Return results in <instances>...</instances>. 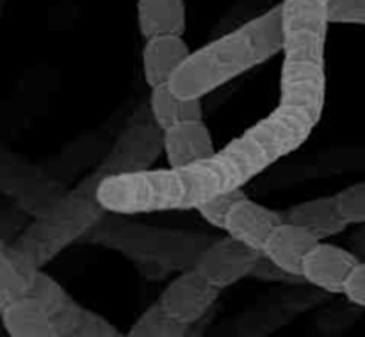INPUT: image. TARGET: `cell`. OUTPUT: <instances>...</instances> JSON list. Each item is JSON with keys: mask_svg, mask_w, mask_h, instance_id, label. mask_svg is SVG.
Wrapping results in <instances>:
<instances>
[{"mask_svg": "<svg viewBox=\"0 0 365 337\" xmlns=\"http://www.w3.org/2000/svg\"><path fill=\"white\" fill-rule=\"evenodd\" d=\"M228 177L216 156L185 168H148L106 177L96 186V202L106 213L152 214L196 211L228 191Z\"/></svg>", "mask_w": 365, "mask_h": 337, "instance_id": "cell-1", "label": "cell"}, {"mask_svg": "<svg viewBox=\"0 0 365 337\" xmlns=\"http://www.w3.org/2000/svg\"><path fill=\"white\" fill-rule=\"evenodd\" d=\"M280 52V6H274L214 41L191 50L168 88L182 99L202 100Z\"/></svg>", "mask_w": 365, "mask_h": 337, "instance_id": "cell-2", "label": "cell"}, {"mask_svg": "<svg viewBox=\"0 0 365 337\" xmlns=\"http://www.w3.org/2000/svg\"><path fill=\"white\" fill-rule=\"evenodd\" d=\"M96 186L98 178L86 177L4 248L29 277L102 220L106 211L96 202Z\"/></svg>", "mask_w": 365, "mask_h": 337, "instance_id": "cell-3", "label": "cell"}, {"mask_svg": "<svg viewBox=\"0 0 365 337\" xmlns=\"http://www.w3.org/2000/svg\"><path fill=\"white\" fill-rule=\"evenodd\" d=\"M316 125L302 111L284 106L274 107L269 114L216 152L230 189L245 188L278 161L296 152L310 138Z\"/></svg>", "mask_w": 365, "mask_h": 337, "instance_id": "cell-4", "label": "cell"}, {"mask_svg": "<svg viewBox=\"0 0 365 337\" xmlns=\"http://www.w3.org/2000/svg\"><path fill=\"white\" fill-rule=\"evenodd\" d=\"M278 6L284 57L324 61L330 27L327 0H282Z\"/></svg>", "mask_w": 365, "mask_h": 337, "instance_id": "cell-5", "label": "cell"}, {"mask_svg": "<svg viewBox=\"0 0 365 337\" xmlns=\"http://www.w3.org/2000/svg\"><path fill=\"white\" fill-rule=\"evenodd\" d=\"M163 154V131L153 121L132 124L125 129L106 159L93 171L98 182L106 177L153 168Z\"/></svg>", "mask_w": 365, "mask_h": 337, "instance_id": "cell-6", "label": "cell"}, {"mask_svg": "<svg viewBox=\"0 0 365 337\" xmlns=\"http://www.w3.org/2000/svg\"><path fill=\"white\" fill-rule=\"evenodd\" d=\"M278 106L298 109L319 124L327 106V70L324 61L287 59L280 71Z\"/></svg>", "mask_w": 365, "mask_h": 337, "instance_id": "cell-7", "label": "cell"}, {"mask_svg": "<svg viewBox=\"0 0 365 337\" xmlns=\"http://www.w3.org/2000/svg\"><path fill=\"white\" fill-rule=\"evenodd\" d=\"M260 252L225 234L200 252L192 270L216 289H227L250 277Z\"/></svg>", "mask_w": 365, "mask_h": 337, "instance_id": "cell-8", "label": "cell"}, {"mask_svg": "<svg viewBox=\"0 0 365 337\" xmlns=\"http://www.w3.org/2000/svg\"><path fill=\"white\" fill-rule=\"evenodd\" d=\"M220 293L198 271L189 268L166 286L157 300V307L171 320L191 327L209 313Z\"/></svg>", "mask_w": 365, "mask_h": 337, "instance_id": "cell-9", "label": "cell"}, {"mask_svg": "<svg viewBox=\"0 0 365 337\" xmlns=\"http://www.w3.org/2000/svg\"><path fill=\"white\" fill-rule=\"evenodd\" d=\"M285 221L284 211L271 209L245 196L228 213L223 232L235 241L262 252L271 232Z\"/></svg>", "mask_w": 365, "mask_h": 337, "instance_id": "cell-10", "label": "cell"}, {"mask_svg": "<svg viewBox=\"0 0 365 337\" xmlns=\"http://www.w3.org/2000/svg\"><path fill=\"white\" fill-rule=\"evenodd\" d=\"M359 263V257L349 250L334 243L319 241L303 263L302 278L323 291L341 295L346 278Z\"/></svg>", "mask_w": 365, "mask_h": 337, "instance_id": "cell-11", "label": "cell"}, {"mask_svg": "<svg viewBox=\"0 0 365 337\" xmlns=\"http://www.w3.org/2000/svg\"><path fill=\"white\" fill-rule=\"evenodd\" d=\"M216 145L205 121H187L163 131V154L170 168H185L216 156Z\"/></svg>", "mask_w": 365, "mask_h": 337, "instance_id": "cell-12", "label": "cell"}, {"mask_svg": "<svg viewBox=\"0 0 365 337\" xmlns=\"http://www.w3.org/2000/svg\"><path fill=\"white\" fill-rule=\"evenodd\" d=\"M317 243L319 241L312 234H309L305 228L284 221L271 232L260 253L266 259H269L274 266L280 268L282 271L302 278L303 263Z\"/></svg>", "mask_w": 365, "mask_h": 337, "instance_id": "cell-13", "label": "cell"}, {"mask_svg": "<svg viewBox=\"0 0 365 337\" xmlns=\"http://www.w3.org/2000/svg\"><path fill=\"white\" fill-rule=\"evenodd\" d=\"M191 49L182 36H160L146 39L143 49V74L150 89L170 84L171 77L184 64Z\"/></svg>", "mask_w": 365, "mask_h": 337, "instance_id": "cell-14", "label": "cell"}, {"mask_svg": "<svg viewBox=\"0 0 365 337\" xmlns=\"http://www.w3.org/2000/svg\"><path fill=\"white\" fill-rule=\"evenodd\" d=\"M284 216L285 221L305 228L317 241H327L348 228V223L339 214L334 195L296 203L284 211Z\"/></svg>", "mask_w": 365, "mask_h": 337, "instance_id": "cell-15", "label": "cell"}, {"mask_svg": "<svg viewBox=\"0 0 365 337\" xmlns=\"http://www.w3.org/2000/svg\"><path fill=\"white\" fill-rule=\"evenodd\" d=\"M138 25L145 39L184 36L187 9L184 0H138Z\"/></svg>", "mask_w": 365, "mask_h": 337, "instance_id": "cell-16", "label": "cell"}, {"mask_svg": "<svg viewBox=\"0 0 365 337\" xmlns=\"http://www.w3.org/2000/svg\"><path fill=\"white\" fill-rule=\"evenodd\" d=\"M57 337H125L123 332L98 313L71 300L50 316Z\"/></svg>", "mask_w": 365, "mask_h": 337, "instance_id": "cell-17", "label": "cell"}, {"mask_svg": "<svg viewBox=\"0 0 365 337\" xmlns=\"http://www.w3.org/2000/svg\"><path fill=\"white\" fill-rule=\"evenodd\" d=\"M0 320L7 337H57L48 313L31 296L6 307Z\"/></svg>", "mask_w": 365, "mask_h": 337, "instance_id": "cell-18", "label": "cell"}, {"mask_svg": "<svg viewBox=\"0 0 365 337\" xmlns=\"http://www.w3.org/2000/svg\"><path fill=\"white\" fill-rule=\"evenodd\" d=\"M150 114H152L153 124L160 131H166L175 125L203 120V106L202 100L182 99L175 95L168 86H163V88L152 89Z\"/></svg>", "mask_w": 365, "mask_h": 337, "instance_id": "cell-19", "label": "cell"}, {"mask_svg": "<svg viewBox=\"0 0 365 337\" xmlns=\"http://www.w3.org/2000/svg\"><path fill=\"white\" fill-rule=\"evenodd\" d=\"M187 328L166 316L157 303H153L134 321L130 331L125 332V337H185Z\"/></svg>", "mask_w": 365, "mask_h": 337, "instance_id": "cell-20", "label": "cell"}, {"mask_svg": "<svg viewBox=\"0 0 365 337\" xmlns=\"http://www.w3.org/2000/svg\"><path fill=\"white\" fill-rule=\"evenodd\" d=\"M31 277L18 266L13 257L0 248V313L11 303L29 296Z\"/></svg>", "mask_w": 365, "mask_h": 337, "instance_id": "cell-21", "label": "cell"}, {"mask_svg": "<svg viewBox=\"0 0 365 337\" xmlns=\"http://www.w3.org/2000/svg\"><path fill=\"white\" fill-rule=\"evenodd\" d=\"M29 296L34 302H38L43 309L48 313V316L56 314L64 306L71 302V295L52 277L43 270H38L31 277L29 282Z\"/></svg>", "mask_w": 365, "mask_h": 337, "instance_id": "cell-22", "label": "cell"}, {"mask_svg": "<svg viewBox=\"0 0 365 337\" xmlns=\"http://www.w3.org/2000/svg\"><path fill=\"white\" fill-rule=\"evenodd\" d=\"M245 196L248 195H246L242 188L228 189V191L220 193V195L212 196V198H209L207 202H203L202 206L196 209V213H198L210 227L223 231L228 213H230L232 207H234L239 200L245 198Z\"/></svg>", "mask_w": 365, "mask_h": 337, "instance_id": "cell-23", "label": "cell"}, {"mask_svg": "<svg viewBox=\"0 0 365 337\" xmlns=\"http://www.w3.org/2000/svg\"><path fill=\"white\" fill-rule=\"evenodd\" d=\"M335 206L342 220L349 225H362L365 221V182H355L334 195Z\"/></svg>", "mask_w": 365, "mask_h": 337, "instance_id": "cell-24", "label": "cell"}, {"mask_svg": "<svg viewBox=\"0 0 365 337\" xmlns=\"http://www.w3.org/2000/svg\"><path fill=\"white\" fill-rule=\"evenodd\" d=\"M328 21L331 24H365V0H327Z\"/></svg>", "mask_w": 365, "mask_h": 337, "instance_id": "cell-25", "label": "cell"}, {"mask_svg": "<svg viewBox=\"0 0 365 337\" xmlns=\"http://www.w3.org/2000/svg\"><path fill=\"white\" fill-rule=\"evenodd\" d=\"M341 295L346 296L349 303L356 307L365 306V263L360 261L355 270L348 275L344 286L341 289Z\"/></svg>", "mask_w": 365, "mask_h": 337, "instance_id": "cell-26", "label": "cell"}, {"mask_svg": "<svg viewBox=\"0 0 365 337\" xmlns=\"http://www.w3.org/2000/svg\"><path fill=\"white\" fill-rule=\"evenodd\" d=\"M250 278H257V281L262 282H287V284H294V282H303L302 278L292 277V275L285 273L280 268L274 266L269 259L260 253L259 259H257L255 266H253L252 273H250Z\"/></svg>", "mask_w": 365, "mask_h": 337, "instance_id": "cell-27", "label": "cell"}, {"mask_svg": "<svg viewBox=\"0 0 365 337\" xmlns=\"http://www.w3.org/2000/svg\"><path fill=\"white\" fill-rule=\"evenodd\" d=\"M0 248H2V241H0Z\"/></svg>", "mask_w": 365, "mask_h": 337, "instance_id": "cell-28", "label": "cell"}]
</instances>
